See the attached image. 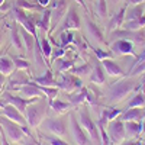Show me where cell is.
Here are the masks:
<instances>
[{"label": "cell", "instance_id": "cell-1", "mask_svg": "<svg viewBox=\"0 0 145 145\" xmlns=\"http://www.w3.org/2000/svg\"><path fill=\"white\" fill-rule=\"evenodd\" d=\"M134 89H135L134 80H120L109 87L106 96H107V99L110 103H118L120 100H123Z\"/></svg>", "mask_w": 145, "mask_h": 145}, {"label": "cell", "instance_id": "cell-2", "mask_svg": "<svg viewBox=\"0 0 145 145\" xmlns=\"http://www.w3.org/2000/svg\"><path fill=\"white\" fill-rule=\"evenodd\" d=\"M78 123L81 125L83 129H86L89 132V135L91 138L93 142L100 145V131H99V125L93 122V119L90 118V113L87 112V109H81L78 112Z\"/></svg>", "mask_w": 145, "mask_h": 145}, {"label": "cell", "instance_id": "cell-3", "mask_svg": "<svg viewBox=\"0 0 145 145\" xmlns=\"http://www.w3.org/2000/svg\"><path fill=\"white\" fill-rule=\"evenodd\" d=\"M0 128L5 129V135L7 139L13 141V142H20L25 137V132H23L22 126L18 125L13 120L7 119L6 116L5 118H0Z\"/></svg>", "mask_w": 145, "mask_h": 145}, {"label": "cell", "instance_id": "cell-4", "mask_svg": "<svg viewBox=\"0 0 145 145\" xmlns=\"http://www.w3.org/2000/svg\"><path fill=\"white\" fill-rule=\"evenodd\" d=\"M112 38L113 39H128L134 45H145V31L139 29V31H129V29H116L112 32Z\"/></svg>", "mask_w": 145, "mask_h": 145}, {"label": "cell", "instance_id": "cell-5", "mask_svg": "<svg viewBox=\"0 0 145 145\" xmlns=\"http://www.w3.org/2000/svg\"><path fill=\"white\" fill-rule=\"evenodd\" d=\"M25 118L28 120V126L31 128H38L42 123V119L45 116V106L42 105H29L25 110Z\"/></svg>", "mask_w": 145, "mask_h": 145}, {"label": "cell", "instance_id": "cell-6", "mask_svg": "<svg viewBox=\"0 0 145 145\" xmlns=\"http://www.w3.org/2000/svg\"><path fill=\"white\" fill-rule=\"evenodd\" d=\"M81 23H80V16L77 13L76 7H68L65 16L63 18V23L58 26V32H64V31H77L80 29Z\"/></svg>", "mask_w": 145, "mask_h": 145}, {"label": "cell", "instance_id": "cell-7", "mask_svg": "<svg viewBox=\"0 0 145 145\" xmlns=\"http://www.w3.org/2000/svg\"><path fill=\"white\" fill-rule=\"evenodd\" d=\"M10 13H12V16H13V19L16 20V23L22 25V28H25L28 32H31L32 35L36 36V23H35L31 18H28L26 13H25V12H23L20 7L15 6L13 9L10 10Z\"/></svg>", "mask_w": 145, "mask_h": 145}, {"label": "cell", "instance_id": "cell-8", "mask_svg": "<svg viewBox=\"0 0 145 145\" xmlns=\"http://www.w3.org/2000/svg\"><path fill=\"white\" fill-rule=\"evenodd\" d=\"M126 137L125 132V122L122 119H113L110 120V125H109V138L113 144H120Z\"/></svg>", "mask_w": 145, "mask_h": 145}, {"label": "cell", "instance_id": "cell-9", "mask_svg": "<svg viewBox=\"0 0 145 145\" xmlns=\"http://www.w3.org/2000/svg\"><path fill=\"white\" fill-rule=\"evenodd\" d=\"M70 131H71V138L77 142V145H89L90 141L74 115L70 116Z\"/></svg>", "mask_w": 145, "mask_h": 145}, {"label": "cell", "instance_id": "cell-10", "mask_svg": "<svg viewBox=\"0 0 145 145\" xmlns=\"http://www.w3.org/2000/svg\"><path fill=\"white\" fill-rule=\"evenodd\" d=\"M42 128L45 131H48L50 134L55 135V137H67L68 135V129H67V125L64 122L58 119H45L42 122Z\"/></svg>", "mask_w": 145, "mask_h": 145}, {"label": "cell", "instance_id": "cell-11", "mask_svg": "<svg viewBox=\"0 0 145 145\" xmlns=\"http://www.w3.org/2000/svg\"><path fill=\"white\" fill-rule=\"evenodd\" d=\"M58 89L61 90H65V91H72V90H77V89H81V78L76 77L74 74L71 72H64L61 74V81L58 83Z\"/></svg>", "mask_w": 145, "mask_h": 145}, {"label": "cell", "instance_id": "cell-12", "mask_svg": "<svg viewBox=\"0 0 145 145\" xmlns=\"http://www.w3.org/2000/svg\"><path fill=\"white\" fill-rule=\"evenodd\" d=\"M2 113H3L7 119H10V120H13V122H16L18 125H20V126H28V120H26V118L23 116V113H20L13 105H10V103L5 105L3 109H2Z\"/></svg>", "mask_w": 145, "mask_h": 145}, {"label": "cell", "instance_id": "cell-13", "mask_svg": "<svg viewBox=\"0 0 145 145\" xmlns=\"http://www.w3.org/2000/svg\"><path fill=\"white\" fill-rule=\"evenodd\" d=\"M67 10H68L67 0H58V2L55 3V6H54V9L51 10V28L50 29L57 28L59 20H63V18L65 16Z\"/></svg>", "mask_w": 145, "mask_h": 145}, {"label": "cell", "instance_id": "cell-14", "mask_svg": "<svg viewBox=\"0 0 145 145\" xmlns=\"http://www.w3.org/2000/svg\"><path fill=\"white\" fill-rule=\"evenodd\" d=\"M19 94L25 99H36V97H44V93L41 87L35 83H25L18 87Z\"/></svg>", "mask_w": 145, "mask_h": 145}, {"label": "cell", "instance_id": "cell-15", "mask_svg": "<svg viewBox=\"0 0 145 145\" xmlns=\"http://www.w3.org/2000/svg\"><path fill=\"white\" fill-rule=\"evenodd\" d=\"M110 51L116 55H126V54H134V44L128 39H115L110 44Z\"/></svg>", "mask_w": 145, "mask_h": 145}, {"label": "cell", "instance_id": "cell-16", "mask_svg": "<svg viewBox=\"0 0 145 145\" xmlns=\"http://www.w3.org/2000/svg\"><path fill=\"white\" fill-rule=\"evenodd\" d=\"M86 29H87V35L90 36V39L96 44H100L103 45L105 44V35L103 32L100 31V28L96 25V23H93L91 20H86Z\"/></svg>", "mask_w": 145, "mask_h": 145}, {"label": "cell", "instance_id": "cell-17", "mask_svg": "<svg viewBox=\"0 0 145 145\" xmlns=\"http://www.w3.org/2000/svg\"><path fill=\"white\" fill-rule=\"evenodd\" d=\"M145 118V110L142 107H129L126 112L122 113V119L123 122H129V120H134V122H139L144 120Z\"/></svg>", "mask_w": 145, "mask_h": 145}, {"label": "cell", "instance_id": "cell-18", "mask_svg": "<svg viewBox=\"0 0 145 145\" xmlns=\"http://www.w3.org/2000/svg\"><path fill=\"white\" fill-rule=\"evenodd\" d=\"M102 65H103L105 71H106L110 77H123V76H125V72L122 71V68H120L112 58L103 59V61H102Z\"/></svg>", "mask_w": 145, "mask_h": 145}, {"label": "cell", "instance_id": "cell-19", "mask_svg": "<svg viewBox=\"0 0 145 145\" xmlns=\"http://www.w3.org/2000/svg\"><path fill=\"white\" fill-rule=\"evenodd\" d=\"M125 15H126V7L123 6V7H120V9H119V12L112 18V20L109 22L107 31H109V32H113V31L119 29V28L125 23Z\"/></svg>", "mask_w": 145, "mask_h": 145}, {"label": "cell", "instance_id": "cell-20", "mask_svg": "<svg viewBox=\"0 0 145 145\" xmlns=\"http://www.w3.org/2000/svg\"><path fill=\"white\" fill-rule=\"evenodd\" d=\"M20 36H22V41H23V46L26 48V52L29 55L33 54V46H35V41H36V36L32 35L31 32H28L25 28H20Z\"/></svg>", "mask_w": 145, "mask_h": 145}, {"label": "cell", "instance_id": "cell-21", "mask_svg": "<svg viewBox=\"0 0 145 145\" xmlns=\"http://www.w3.org/2000/svg\"><path fill=\"white\" fill-rule=\"evenodd\" d=\"M33 83L38 84V86H41V87H57V86H58V83L55 81V78H54V76H52V72H51L50 70L45 71L44 76L36 77V78L33 80Z\"/></svg>", "mask_w": 145, "mask_h": 145}, {"label": "cell", "instance_id": "cell-22", "mask_svg": "<svg viewBox=\"0 0 145 145\" xmlns=\"http://www.w3.org/2000/svg\"><path fill=\"white\" fill-rule=\"evenodd\" d=\"M90 80L94 84H103L106 77H105V68L100 63H96V65L91 68V74H90Z\"/></svg>", "mask_w": 145, "mask_h": 145}, {"label": "cell", "instance_id": "cell-23", "mask_svg": "<svg viewBox=\"0 0 145 145\" xmlns=\"http://www.w3.org/2000/svg\"><path fill=\"white\" fill-rule=\"evenodd\" d=\"M33 58H35V63L38 65V68H45V57H44V52H42V48H41V41H38L36 38L35 41V46H33Z\"/></svg>", "mask_w": 145, "mask_h": 145}, {"label": "cell", "instance_id": "cell-24", "mask_svg": "<svg viewBox=\"0 0 145 145\" xmlns=\"http://www.w3.org/2000/svg\"><path fill=\"white\" fill-rule=\"evenodd\" d=\"M91 68H93V67H90L89 63H84V64H81V65H78V67L70 68V72H71V74H74L76 77H78V78H84V77H90Z\"/></svg>", "mask_w": 145, "mask_h": 145}, {"label": "cell", "instance_id": "cell-25", "mask_svg": "<svg viewBox=\"0 0 145 145\" xmlns=\"http://www.w3.org/2000/svg\"><path fill=\"white\" fill-rule=\"evenodd\" d=\"M144 5H134V7L126 10V15H125V22H129V20H137L139 18L144 16Z\"/></svg>", "mask_w": 145, "mask_h": 145}, {"label": "cell", "instance_id": "cell-26", "mask_svg": "<svg viewBox=\"0 0 145 145\" xmlns=\"http://www.w3.org/2000/svg\"><path fill=\"white\" fill-rule=\"evenodd\" d=\"M48 103H50V106L52 107V110L55 113H65L72 107V105L68 102H61V100H55V99H50Z\"/></svg>", "mask_w": 145, "mask_h": 145}, {"label": "cell", "instance_id": "cell-27", "mask_svg": "<svg viewBox=\"0 0 145 145\" xmlns=\"http://www.w3.org/2000/svg\"><path fill=\"white\" fill-rule=\"evenodd\" d=\"M15 70V64L9 57H2L0 58V72L3 76H10Z\"/></svg>", "mask_w": 145, "mask_h": 145}, {"label": "cell", "instance_id": "cell-28", "mask_svg": "<svg viewBox=\"0 0 145 145\" xmlns=\"http://www.w3.org/2000/svg\"><path fill=\"white\" fill-rule=\"evenodd\" d=\"M87 94H89V89L86 87H81L78 93H72V96L70 97V103L72 106H77V105H81L87 100Z\"/></svg>", "mask_w": 145, "mask_h": 145}, {"label": "cell", "instance_id": "cell-29", "mask_svg": "<svg viewBox=\"0 0 145 145\" xmlns=\"http://www.w3.org/2000/svg\"><path fill=\"white\" fill-rule=\"evenodd\" d=\"M10 36H12V42H13V46L16 48V50L22 51L23 48V41H22V36H20V32L18 29V25H16V22H15V25L12 26L10 29Z\"/></svg>", "mask_w": 145, "mask_h": 145}, {"label": "cell", "instance_id": "cell-30", "mask_svg": "<svg viewBox=\"0 0 145 145\" xmlns=\"http://www.w3.org/2000/svg\"><path fill=\"white\" fill-rule=\"evenodd\" d=\"M119 113H122V112L118 110V109H105V110L102 112V116H100V119H99L97 123L105 125V123H107V122H110V120L116 119V118L119 116Z\"/></svg>", "mask_w": 145, "mask_h": 145}, {"label": "cell", "instance_id": "cell-31", "mask_svg": "<svg viewBox=\"0 0 145 145\" xmlns=\"http://www.w3.org/2000/svg\"><path fill=\"white\" fill-rule=\"evenodd\" d=\"M125 132H126V135L138 137L141 132H142V125L139 122H134V120L125 122Z\"/></svg>", "mask_w": 145, "mask_h": 145}, {"label": "cell", "instance_id": "cell-32", "mask_svg": "<svg viewBox=\"0 0 145 145\" xmlns=\"http://www.w3.org/2000/svg\"><path fill=\"white\" fill-rule=\"evenodd\" d=\"M125 29H129V31H139L145 26V16L137 19V20H129V22H125Z\"/></svg>", "mask_w": 145, "mask_h": 145}, {"label": "cell", "instance_id": "cell-33", "mask_svg": "<svg viewBox=\"0 0 145 145\" xmlns=\"http://www.w3.org/2000/svg\"><path fill=\"white\" fill-rule=\"evenodd\" d=\"M50 23H51V10H44V13H42V19L38 22V26L44 31V32H46V31H50Z\"/></svg>", "mask_w": 145, "mask_h": 145}, {"label": "cell", "instance_id": "cell-34", "mask_svg": "<svg viewBox=\"0 0 145 145\" xmlns=\"http://www.w3.org/2000/svg\"><path fill=\"white\" fill-rule=\"evenodd\" d=\"M72 67H74V61H71V59H65V58H63V57H61V59L58 58L57 68H58L59 72H65L67 70H70V68H72Z\"/></svg>", "mask_w": 145, "mask_h": 145}, {"label": "cell", "instance_id": "cell-35", "mask_svg": "<svg viewBox=\"0 0 145 145\" xmlns=\"http://www.w3.org/2000/svg\"><path fill=\"white\" fill-rule=\"evenodd\" d=\"M12 61H13L16 70H29V67H31L29 61H26V59H23V58H20L18 55L12 57Z\"/></svg>", "mask_w": 145, "mask_h": 145}, {"label": "cell", "instance_id": "cell-36", "mask_svg": "<svg viewBox=\"0 0 145 145\" xmlns=\"http://www.w3.org/2000/svg\"><path fill=\"white\" fill-rule=\"evenodd\" d=\"M129 107H144L145 106V96L144 93H138L134 99H132L128 105Z\"/></svg>", "mask_w": 145, "mask_h": 145}, {"label": "cell", "instance_id": "cell-37", "mask_svg": "<svg viewBox=\"0 0 145 145\" xmlns=\"http://www.w3.org/2000/svg\"><path fill=\"white\" fill-rule=\"evenodd\" d=\"M96 12H97V15L105 19L107 16V3L106 0H97V5H96Z\"/></svg>", "mask_w": 145, "mask_h": 145}, {"label": "cell", "instance_id": "cell-38", "mask_svg": "<svg viewBox=\"0 0 145 145\" xmlns=\"http://www.w3.org/2000/svg\"><path fill=\"white\" fill-rule=\"evenodd\" d=\"M16 6L20 7V9H28V10H41V6L38 5H32L29 2H26V0H16Z\"/></svg>", "mask_w": 145, "mask_h": 145}, {"label": "cell", "instance_id": "cell-39", "mask_svg": "<svg viewBox=\"0 0 145 145\" xmlns=\"http://www.w3.org/2000/svg\"><path fill=\"white\" fill-rule=\"evenodd\" d=\"M41 48H42V52H44V57L45 58H50V55L52 54V46L50 44V39L44 38L41 41Z\"/></svg>", "mask_w": 145, "mask_h": 145}, {"label": "cell", "instance_id": "cell-40", "mask_svg": "<svg viewBox=\"0 0 145 145\" xmlns=\"http://www.w3.org/2000/svg\"><path fill=\"white\" fill-rule=\"evenodd\" d=\"M99 125V131H100V145H110V138L107 137V132L105 129V125L102 123H97Z\"/></svg>", "mask_w": 145, "mask_h": 145}, {"label": "cell", "instance_id": "cell-41", "mask_svg": "<svg viewBox=\"0 0 145 145\" xmlns=\"http://www.w3.org/2000/svg\"><path fill=\"white\" fill-rule=\"evenodd\" d=\"M94 55L97 59H100V61H103V59H109V58H113V52H106L103 50H100V48H94Z\"/></svg>", "mask_w": 145, "mask_h": 145}, {"label": "cell", "instance_id": "cell-42", "mask_svg": "<svg viewBox=\"0 0 145 145\" xmlns=\"http://www.w3.org/2000/svg\"><path fill=\"white\" fill-rule=\"evenodd\" d=\"M41 87V86H39ZM58 87H41L44 96H46L48 99H55L57 97V94H58Z\"/></svg>", "mask_w": 145, "mask_h": 145}, {"label": "cell", "instance_id": "cell-43", "mask_svg": "<svg viewBox=\"0 0 145 145\" xmlns=\"http://www.w3.org/2000/svg\"><path fill=\"white\" fill-rule=\"evenodd\" d=\"M64 54H65V50H64V48H61V46H58L57 50H54L52 54H51V63L55 61V59H58L59 57H63Z\"/></svg>", "mask_w": 145, "mask_h": 145}, {"label": "cell", "instance_id": "cell-44", "mask_svg": "<svg viewBox=\"0 0 145 145\" xmlns=\"http://www.w3.org/2000/svg\"><path fill=\"white\" fill-rule=\"evenodd\" d=\"M45 139L50 142L51 145H70V144H67V142H64V141H61L59 138H55V137H45Z\"/></svg>", "mask_w": 145, "mask_h": 145}, {"label": "cell", "instance_id": "cell-45", "mask_svg": "<svg viewBox=\"0 0 145 145\" xmlns=\"http://www.w3.org/2000/svg\"><path fill=\"white\" fill-rule=\"evenodd\" d=\"M76 45L78 46V50H81V51H83V50H84V51L87 50V44H84V42H83V39L77 41V44H76Z\"/></svg>", "mask_w": 145, "mask_h": 145}, {"label": "cell", "instance_id": "cell-46", "mask_svg": "<svg viewBox=\"0 0 145 145\" xmlns=\"http://www.w3.org/2000/svg\"><path fill=\"white\" fill-rule=\"evenodd\" d=\"M25 145H38V142H35V139H33L31 135H28V139H26Z\"/></svg>", "mask_w": 145, "mask_h": 145}, {"label": "cell", "instance_id": "cell-47", "mask_svg": "<svg viewBox=\"0 0 145 145\" xmlns=\"http://www.w3.org/2000/svg\"><path fill=\"white\" fill-rule=\"evenodd\" d=\"M50 2H51V0H38V5L41 7H46L48 5H50Z\"/></svg>", "mask_w": 145, "mask_h": 145}, {"label": "cell", "instance_id": "cell-48", "mask_svg": "<svg viewBox=\"0 0 145 145\" xmlns=\"http://www.w3.org/2000/svg\"><path fill=\"white\" fill-rule=\"evenodd\" d=\"M0 142H2V145H9V141H7L6 135H3V132H2V138H0Z\"/></svg>", "mask_w": 145, "mask_h": 145}, {"label": "cell", "instance_id": "cell-49", "mask_svg": "<svg viewBox=\"0 0 145 145\" xmlns=\"http://www.w3.org/2000/svg\"><path fill=\"white\" fill-rule=\"evenodd\" d=\"M144 2L145 0H128V3H131V5H141Z\"/></svg>", "mask_w": 145, "mask_h": 145}, {"label": "cell", "instance_id": "cell-50", "mask_svg": "<svg viewBox=\"0 0 145 145\" xmlns=\"http://www.w3.org/2000/svg\"><path fill=\"white\" fill-rule=\"evenodd\" d=\"M5 77H6V76H3L2 72H0V90H2V87H3V84H5Z\"/></svg>", "mask_w": 145, "mask_h": 145}, {"label": "cell", "instance_id": "cell-51", "mask_svg": "<svg viewBox=\"0 0 145 145\" xmlns=\"http://www.w3.org/2000/svg\"><path fill=\"white\" fill-rule=\"evenodd\" d=\"M3 39H5V32H3V29H0V46L3 44Z\"/></svg>", "mask_w": 145, "mask_h": 145}, {"label": "cell", "instance_id": "cell-52", "mask_svg": "<svg viewBox=\"0 0 145 145\" xmlns=\"http://www.w3.org/2000/svg\"><path fill=\"white\" fill-rule=\"evenodd\" d=\"M76 2L78 3V5H81L84 9H87V6H86V3H84V0H76Z\"/></svg>", "mask_w": 145, "mask_h": 145}, {"label": "cell", "instance_id": "cell-53", "mask_svg": "<svg viewBox=\"0 0 145 145\" xmlns=\"http://www.w3.org/2000/svg\"><path fill=\"white\" fill-rule=\"evenodd\" d=\"M123 145H141V142H126Z\"/></svg>", "mask_w": 145, "mask_h": 145}, {"label": "cell", "instance_id": "cell-54", "mask_svg": "<svg viewBox=\"0 0 145 145\" xmlns=\"http://www.w3.org/2000/svg\"><path fill=\"white\" fill-rule=\"evenodd\" d=\"M142 132L145 134V118H144V120H142Z\"/></svg>", "mask_w": 145, "mask_h": 145}, {"label": "cell", "instance_id": "cell-55", "mask_svg": "<svg viewBox=\"0 0 145 145\" xmlns=\"http://www.w3.org/2000/svg\"><path fill=\"white\" fill-rule=\"evenodd\" d=\"M113 3H119V2H122V0H112Z\"/></svg>", "mask_w": 145, "mask_h": 145}, {"label": "cell", "instance_id": "cell-56", "mask_svg": "<svg viewBox=\"0 0 145 145\" xmlns=\"http://www.w3.org/2000/svg\"><path fill=\"white\" fill-rule=\"evenodd\" d=\"M3 3H5V0H0V6H2Z\"/></svg>", "mask_w": 145, "mask_h": 145}]
</instances>
